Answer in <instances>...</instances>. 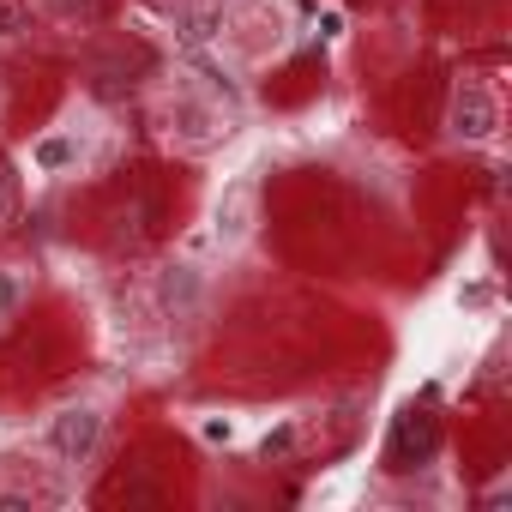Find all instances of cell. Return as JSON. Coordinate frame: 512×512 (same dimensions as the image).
<instances>
[{"label": "cell", "instance_id": "obj_1", "mask_svg": "<svg viewBox=\"0 0 512 512\" xmlns=\"http://www.w3.org/2000/svg\"><path fill=\"white\" fill-rule=\"evenodd\" d=\"M103 434H109V416H103L97 404H67V410H55V416H49L43 446H49V458H55V464L79 470V464H91V458L103 452Z\"/></svg>", "mask_w": 512, "mask_h": 512}, {"label": "cell", "instance_id": "obj_2", "mask_svg": "<svg viewBox=\"0 0 512 512\" xmlns=\"http://www.w3.org/2000/svg\"><path fill=\"white\" fill-rule=\"evenodd\" d=\"M494 127H500V103L488 97V85L464 79V85L452 91V109H446V133H452V139H464V145H482V139H494Z\"/></svg>", "mask_w": 512, "mask_h": 512}, {"label": "cell", "instance_id": "obj_3", "mask_svg": "<svg viewBox=\"0 0 512 512\" xmlns=\"http://www.w3.org/2000/svg\"><path fill=\"white\" fill-rule=\"evenodd\" d=\"M31 163H37L43 175H61V169H73V163H79V133H49V139H37Z\"/></svg>", "mask_w": 512, "mask_h": 512}, {"label": "cell", "instance_id": "obj_4", "mask_svg": "<svg viewBox=\"0 0 512 512\" xmlns=\"http://www.w3.org/2000/svg\"><path fill=\"white\" fill-rule=\"evenodd\" d=\"M31 19H37L31 0H0V43H7V37H25Z\"/></svg>", "mask_w": 512, "mask_h": 512}, {"label": "cell", "instance_id": "obj_5", "mask_svg": "<svg viewBox=\"0 0 512 512\" xmlns=\"http://www.w3.org/2000/svg\"><path fill=\"white\" fill-rule=\"evenodd\" d=\"M19 302H25V284H19V272H13V266H0V326H7V320L19 314Z\"/></svg>", "mask_w": 512, "mask_h": 512}, {"label": "cell", "instance_id": "obj_6", "mask_svg": "<svg viewBox=\"0 0 512 512\" xmlns=\"http://www.w3.org/2000/svg\"><path fill=\"white\" fill-rule=\"evenodd\" d=\"M37 506V494H25V488H7L0 494V512H31Z\"/></svg>", "mask_w": 512, "mask_h": 512}, {"label": "cell", "instance_id": "obj_7", "mask_svg": "<svg viewBox=\"0 0 512 512\" xmlns=\"http://www.w3.org/2000/svg\"><path fill=\"white\" fill-rule=\"evenodd\" d=\"M7 205H13V187H7V169H0V217H7Z\"/></svg>", "mask_w": 512, "mask_h": 512}, {"label": "cell", "instance_id": "obj_8", "mask_svg": "<svg viewBox=\"0 0 512 512\" xmlns=\"http://www.w3.org/2000/svg\"><path fill=\"white\" fill-rule=\"evenodd\" d=\"M61 7L73 13V7H85V13H97V0H61Z\"/></svg>", "mask_w": 512, "mask_h": 512}]
</instances>
